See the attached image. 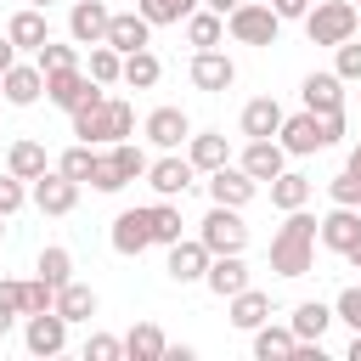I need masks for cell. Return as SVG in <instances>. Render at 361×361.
<instances>
[{
  "label": "cell",
  "instance_id": "ffe728a7",
  "mask_svg": "<svg viewBox=\"0 0 361 361\" xmlns=\"http://www.w3.org/2000/svg\"><path fill=\"white\" fill-rule=\"evenodd\" d=\"M203 288H209V293H220V299L243 293V288H248V265H243V254H214V259H209V271H203Z\"/></svg>",
  "mask_w": 361,
  "mask_h": 361
},
{
  "label": "cell",
  "instance_id": "cb8c5ba5",
  "mask_svg": "<svg viewBox=\"0 0 361 361\" xmlns=\"http://www.w3.org/2000/svg\"><path fill=\"white\" fill-rule=\"evenodd\" d=\"M276 130H282L276 96H254V102L243 107V135H248V141H265V135H276Z\"/></svg>",
  "mask_w": 361,
  "mask_h": 361
},
{
  "label": "cell",
  "instance_id": "6f0895ef",
  "mask_svg": "<svg viewBox=\"0 0 361 361\" xmlns=\"http://www.w3.org/2000/svg\"><path fill=\"white\" fill-rule=\"evenodd\" d=\"M344 169H355V175H361V141L350 147V164H344Z\"/></svg>",
  "mask_w": 361,
  "mask_h": 361
},
{
  "label": "cell",
  "instance_id": "52a82bcc",
  "mask_svg": "<svg viewBox=\"0 0 361 361\" xmlns=\"http://www.w3.org/2000/svg\"><path fill=\"white\" fill-rule=\"evenodd\" d=\"M102 85L90 79V73H79V68H56V73H45V102L51 107H62V113H73L79 102H90Z\"/></svg>",
  "mask_w": 361,
  "mask_h": 361
},
{
  "label": "cell",
  "instance_id": "7dc6e473",
  "mask_svg": "<svg viewBox=\"0 0 361 361\" xmlns=\"http://www.w3.org/2000/svg\"><path fill=\"white\" fill-rule=\"evenodd\" d=\"M333 51H338L333 73H338V79H361V45H355V34H350L344 45H333Z\"/></svg>",
  "mask_w": 361,
  "mask_h": 361
},
{
  "label": "cell",
  "instance_id": "30bf717a",
  "mask_svg": "<svg viewBox=\"0 0 361 361\" xmlns=\"http://www.w3.org/2000/svg\"><path fill=\"white\" fill-rule=\"evenodd\" d=\"M192 85H197V90H209V96H220V90H231V85H237V62H231L226 51H214V45H209V51H197V56H192Z\"/></svg>",
  "mask_w": 361,
  "mask_h": 361
},
{
  "label": "cell",
  "instance_id": "9a60e30c",
  "mask_svg": "<svg viewBox=\"0 0 361 361\" xmlns=\"http://www.w3.org/2000/svg\"><path fill=\"white\" fill-rule=\"evenodd\" d=\"M107 0H73V11H68V34H73V45H102L107 39Z\"/></svg>",
  "mask_w": 361,
  "mask_h": 361
},
{
  "label": "cell",
  "instance_id": "7a4b0ae2",
  "mask_svg": "<svg viewBox=\"0 0 361 361\" xmlns=\"http://www.w3.org/2000/svg\"><path fill=\"white\" fill-rule=\"evenodd\" d=\"M130 130H135V107L124 102V96H90V102H79L73 107V135L79 141H130Z\"/></svg>",
  "mask_w": 361,
  "mask_h": 361
},
{
  "label": "cell",
  "instance_id": "ee69618b",
  "mask_svg": "<svg viewBox=\"0 0 361 361\" xmlns=\"http://www.w3.org/2000/svg\"><path fill=\"white\" fill-rule=\"evenodd\" d=\"M327 197L344 203V209H355V203H361V175H355V169H338V175L327 180Z\"/></svg>",
  "mask_w": 361,
  "mask_h": 361
},
{
  "label": "cell",
  "instance_id": "d590c367",
  "mask_svg": "<svg viewBox=\"0 0 361 361\" xmlns=\"http://www.w3.org/2000/svg\"><path fill=\"white\" fill-rule=\"evenodd\" d=\"M118 73H124V56L113 45H90V79L107 90V85H118Z\"/></svg>",
  "mask_w": 361,
  "mask_h": 361
},
{
  "label": "cell",
  "instance_id": "f546056e",
  "mask_svg": "<svg viewBox=\"0 0 361 361\" xmlns=\"http://www.w3.org/2000/svg\"><path fill=\"white\" fill-rule=\"evenodd\" d=\"M293 350H299L293 327H271V322L254 327V355H259V361H293Z\"/></svg>",
  "mask_w": 361,
  "mask_h": 361
},
{
  "label": "cell",
  "instance_id": "6da1fadb",
  "mask_svg": "<svg viewBox=\"0 0 361 361\" xmlns=\"http://www.w3.org/2000/svg\"><path fill=\"white\" fill-rule=\"evenodd\" d=\"M316 265V220L305 209H288V220L271 237V271L276 276H310Z\"/></svg>",
  "mask_w": 361,
  "mask_h": 361
},
{
  "label": "cell",
  "instance_id": "d4e9b609",
  "mask_svg": "<svg viewBox=\"0 0 361 361\" xmlns=\"http://www.w3.org/2000/svg\"><path fill=\"white\" fill-rule=\"evenodd\" d=\"M186 158H192V169H220V164H231V147H226V135L220 130H203V135H186Z\"/></svg>",
  "mask_w": 361,
  "mask_h": 361
},
{
  "label": "cell",
  "instance_id": "603a6c76",
  "mask_svg": "<svg viewBox=\"0 0 361 361\" xmlns=\"http://www.w3.org/2000/svg\"><path fill=\"white\" fill-rule=\"evenodd\" d=\"M299 96H305L310 113H338V107H344V79H338V73H310V79L299 85Z\"/></svg>",
  "mask_w": 361,
  "mask_h": 361
},
{
  "label": "cell",
  "instance_id": "b9f144b4",
  "mask_svg": "<svg viewBox=\"0 0 361 361\" xmlns=\"http://www.w3.org/2000/svg\"><path fill=\"white\" fill-rule=\"evenodd\" d=\"M90 186H96V192H124V186H130V180L118 175L113 152H96V164H90Z\"/></svg>",
  "mask_w": 361,
  "mask_h": 361
},
{
  "label": "cell",
  "instance_id": "7c38bea8",
  "mask_svg": "<svg viewBox=\"0 0 361 361\" xmlns=\"http://www.w3.org/2000/svg\"><path fill=\"white\" fill-rule=\"evenodd\" d=\"M73 203H79V180H68L62 169H45L34 180V209L39 214H73Z\"/></svg>",
  "mask_w": 361,
  "mask_h": 361
},
{
  "label": "cell",
  "instance_id": "9f6ffc18",
  "mask_svg": "<svg viewBox=\"0 0 361 361\" xmlns=\"http://www.w3.org/2000/svg\"><path fill=\"white\" fill-rule=\"evenodd\" d=\"M344 259H350V265H355V271H361V237H355V243H350V248H344Z\"/></svg>",
  "mask_w": 361,
  "mask_h": 361
},
{
  "label": "cell",
  "instance_id": "44dd1931",
  "mask_svg": "<svg viewBox=\"0 0 361 361\" xmlns=\"http://www.w3.org/2000/svg\"><path fill=\"white\" fill-rule=\"evenodd\" d=\"M6 39H11L17 51H39V45L51 39V23H45V11H39V6H23V11L6 23Z\"/></svg>",
  "mask_w": 361,
  "mask_h": 361
},
{
  "label": "cell",
  "instance_id": "c3c4849f",
  "mask_svg": "<svg viewBox=\"0 0 361 361\" xmlns=\"http://www.w3.org/2000/svg\"><path fill=\"white\" fill-rule=\"evenodd\" d=\"M23 197H28V192H23V180L6 169V175H0V214H17V209H23Z\"/></svg>",
  "mask_w": 361,
  "mask_h": 361
},
{
  "label": "cell",
  "instance_id": "ac0fdd59",
  "mask_svg": "<svg viewBox=\"0 0 361 361\" xmlns=\"http://www.w3.org/2000/svg\"><path fill=\"white\" fill-rule=\"evenodd\" d=\"M209 259H214V254H209L197 237H192V243H186V237H175V243H169V265H164V271H169V282H203Z\"/></svg>",
  "mask_w": 361,
  "mask_h": 361
},
{
  "label": "cell",
  "instance_id": "5b68a950",
  "mask_svg": "<svg viewBox=\"0 0 361 361\" xmlns=\"http://www.w3.org/2000/svg\"><path fill=\"white\" fill-rule=\"evenodd\" d=\"M226 34H231L237 45H276V34H282V17H276L265 0H243V6L226 17Z\"/></svg>",
  "mask_w": 361,
  "mask_h": 361
},
{
  "label": "cell",
  "instance_id": "8fae6325",
  "mask_svg": "<svg viewBox=\"0 0 361 361\" xmlns=\"http://www.w3.org/2000/svg\"><path fill=\"white\" fill-rule=\"evenodd\" d=\"M0 96H6L11 107H34V102L45 96V73H39V62H11V68L0 73Z\"/></svg>",
  "mask_w": 361,
  "mask_h": 361
},
{
  "label": "cell",
  "instance_id": "816d5d0a",
  "mask_svg": "<svg viewBox=\"0 0 361 361\" xmlns=\"http://www.w3.org/2000/svg\"><path fill=\"white\" fill-rule=\"evenodd\" d=\"M322 135H327V147L344 135V107H338V113H322Z\"/></svg>",
  "mask_w": 361,
  "mask_h": 361
},
{
  "label": "cell",
  "instance_id": "db71d44e",
  "mask_svg": "<svg viewBox=\"0 0 361 361\" xmlns=\"http://www.w3.org/2000/svg\"><path fill=\"white\" fill-rule=\"evenodd\" d=\"M11 62H17V45H11V39H0V73H6Z\"/></svg>",
  "mask_w": 361,
  "mask_h": 361
},
{
  "label": "cell",
  "instance_id": "8d00e7d4",
  "mask_svg": "<svg viewBox=\"0 0 361 361\" xmlns=\"http://www.w3.org/2000/svg\"><path fill=\"white\" fill-rule=\"evenodd\" d=\"M147 214H152V243H164V248H169V243L180 237V209H175V197H164V203H152Z\"/></svg>",
  "mask_w": 361,
  "mask_h": 361
},
{
  "label": "cell",
  "instance_id": "bcb514c9",
  "mask_svg": "<svg viewBox=\"0 0 361 361\" xmlns=\"http://www.w3.org/2000/svg\"><path fill=\"white\" fill-rule=\"evenodd\" d=\"M333 322H344V327L361 333V288H344V293L333 299Z\"/></svg>",
  "mask_w": 361,
  "mask_h": 361
},
{
  "label": "cell",
  "instance_id": "d6986e66",
  "mask_svg": "<svg viewBox=\"0 0 361 361\" xmlns=\"http://www.w3.org/2000/svg\"><path fill=\"white\" fill-rule=\"evenodd\" d=\"M186 135H192V118H186L180 107H152V113H147V141H152V147L175 152Z\"/></svg>",
  "mask_w": 361,
  "mask_h": 361
},
{
  "label": "cell",
  "instance_id": "e0dca14e",
  "mask_svg": "<svg viewBox=\"0 0 361 361\" xmlns=\"http://www.w3.org/2000/svg\"><path fill=\"white\" fill-rule=\"evenodd\" d=\"M192 158H158V164H147V186L158 192V197H186V186H192Z\"/></svg>",
  "mask_w": 361,
  "mask_h": 361
},
{
  "label": "cell",
  "instance_id": "836d02e7",
  "mask_svg": "<svg viewBox=\"0 0 361 361\" xmlns=\"http://www.w3.org/2000/svg\"><path fill=\"white\" fill-rule=\"evenodd\" d=\"M271 203H276L282 214H288V209H305V203H310V180L293 175V169H282V175L271 180Z\"/></svg>",
  "mask_w": 361,
  "mask_h": 361
},
{
  "label": "cell",
  "instance_id": "e575fe53",
  "mask_svg": "<svg viewBox=\"0 0 361 361\" xmlns=\"http://www.w3.org/2000/svg\"><path fill=\"white\" fill-rule=\"evenodd\" d=\"M197 6H203V0H135V11H141L152 28H158V23H186Z\"/></svg>",
  "mask_w": 361,
  "mask_h": 361
},
{
  "label": "cell",
  "instance_id": "5bb4252c",
  "mask_svg": "<svg viewBox=\"0 0 361 361\" xmlns=\"http://www.w3.org/2000/svg\"><path fill=\"white\" fill-rule=\"evenodd\" d=\"M141 248H152V214H147V209H124V214L113 220V254L135 259Z\"/></svg>",
  "mask_w": 361,
  "mask_h": 361
},
{
  "label": "cell",
  "instance_id": "4316f807",
  "mask_svg": "<svg viewBox=\"0 0 361 361\" xmlns=\"http://www.w3.org/2000/svg\"><path fill=\"white\" fill-rule=\"evenodd\" d=\"M293 338H305V344H322V333L333 327V305H322V299H305V305H293Z\"/></svg>",
  "mask_w": 361,
  "mask_h": 361
},
{
  "label": "cell",
  "instance_id": "9c48e42d",
  "mask_svg": "<svg viewBox=\"0 0 361 361\" xmlns=\"http://www.w3.org/2000/svg\"><path fill=\"white\" fill-rule=\"evenodd\" d=\"M23 344H28V355H62L68 350V322L56 310H34L28 327H23Z\"/></svg>",
  "mask_w": 361,
  "mask_h": 361
},
{
  "label": "cell",
  "instance_id": "3957f363",
  "mask_svg": "<svg viewBox=\"0 0 361 361\" xmlns=\"http://www.w3.org/2000/svg\"><path fill=\"white\" fill-rule=\"evenodd\" d=\"M355 28H361L355 0H316V6L305 11V34H310V45H344Z\"/></svg>",
  "mask_w": 361,
  "mask_h": 361
},
{
  "label": "cell",
  "instance_id": "f5cc1de1",
  "mask_svg": "<svg viewBox=\"0 0 361 361\" xmlns=\"http://www.w3.org/2000/svg\"><path fill=\"white\" fill-rule=\"evenodd\" d=\"M164 361H192V344H164Z\"/></svg>",
  "mask_w": 361,
  "mask_h": 361
},
{
  "label": "cell",
  "instance_id": "f35d334b",
  "mask_svg": "<svg viewBox=\"0 0 361 361\" xmlns=\"http://www.w3.org/2000/svg\"><path fill=\"white\" fill-rule=\"evenodd\" d=\"M90 164H96V152H90V141H79V147H68V152L56 158V169H62L68 180H79V186L90 180Z\"/></svg>",
  "mask_w": 361,
  "mask_h": 361
},
{
  "label": "cell",
  "instance_id": "be15d7a7",
  "mask_svg": "<svg viewBox=\"0 0 361 361\" xmlns=\"http://www.w3.org/2000/svg\"><path fill=\"white\" fill-rule=\"evenodd\" d=\"M355 11H361V6H355Z\"/></svg>",
  "mask_w": 361,
  "mask_h": 361
},
{
  "label": "cell",
  "instance_id": "11a10c76",
  "mask_svg": "<svg viewBox=\"0 0 361 361\" xmlns=\"http://www.w3.org/2000/svg\"><path fill=\"white\" fill-rule=\"evenodd\" d=\"M203 6H209V11H220V17H231V11L243 6V0H203Z\"/></svg>",
  "mask_w": 361,
  "mask_h": 361
},
{
  "label": "cell",
  "instance_id": "74e56055",
  "mask_svg": "<svg viewBox=\"0 0 361 361\" xmlns=\"http://www.w3.org/2000/svg\"><path fill=\"white\" fill-rule=\"evenodd\" d=\"M39 276H45L51 288H62V282L73 276V254H68L62 243H51V248H39Z\"/></svg>",
  "mask_w": 361,
  "mask_h": 361
},
{
  "label": "cell",
  "instance_id": "1f68e13d",
  "mask_svg": "<svg viewBox=\"0 0 361 361\" xmlns=\"http://www.w3.org/2000/svg\"><path fill=\"white\" fill-rule=\"evenodd\" d=\"M186 39H192L197 51L220 45V39H226V17H220V11H209V6H197V11L186 17Z\"/></svg>",
  "mask_w": 361,
  "mask_h": 361
},
{
  "label": "cell",
  "instance_id": "60d3db41",
  "mask_svg": "<svg viewBox=\"0 0 361 361\" xmlns=\"http://www.w3.org/2000/svg\"><path fill=\"white\" fill-rule=\"evenodd\" d=\"M34 56H39V73H56V68H79V45H56V39H45Z\"/></svg>",
  "mask_w": 361,
  "mask_h": 361
},
{
  "label": "cell",
  "instance_id": "94428289",
  "mask_svg": "<svg viewBox=\"0 0 361 361\" xmlns=\"http://www.w3.org/2000/svg\"><path fill=\"white\" fill-rule=\"evenodd\" d=\"M0 237H6V214H0Z\"/></svg>",
  "mask_w": 361,
  "mask_h": 361
},
{
  "label": "cell",
  "instance_id": "ab89813d",
  "mask_svg": "<svg viewBox=\"0 0 361 361\" xmlns=\"http://www.w3.org/2000/svg\"><path fill=\"white\" fill-rule=\"evenodd\" d=\"M51 299H56V288H51L45 276H34V282H17V305H23V316H34V310H51Z\"/></svg>",
  "mask_w": 361,
  "mask_h": 361
},
{
  "label": "cell",
  "instance_id": "8992f818",
  "mask_svg": "<svg viewBox=\"0 0 361 361\" xmlns=\"http://www.w3.org/2000/svg\"><path fill=\"white\" fill-rule=\"evenodd\" d=\"M259 192V180L243 169V164H220L209 169V203H226V209H248Z\"/></svg>",
  "mask_w": 361,
  "mask_h": 361
},
{
  "label": "cell",
  "instance_id": "680465c9",
  "mask_svg": "<svg viewBox=\"0 0 361 361\" xmlns=\"http://www.w3.org/2000/svg\"><path fill=\"white\" fill-rule=\"evenodd\" d=\"M350 361H361V333H355V338H350Z\"/></svg>",
  "mask_w": 361,
  "mask_h": 361
},
{
  "label": "cell",
  "instance_id": "7402d4cb",
  "mask_svg": "<svg viewBox=\"0 0 361 361\" xmlns=\"http://www.w3.org/2000/svg\"><path fill=\"white\" fill-rule=\"evenodd\" d=\"M243 169H248L254 180H276V175L288 169L282 141H271V135H265V141H248V147H243Z\"/></svg>",
  "mask_w": 361,
  "mask_h": 361
},
{
  "label": "cell",
  "instance_id": "f6af8a7d",
  "mask_svg": "<svg viewBox=\"0 0 361 361\" xmlns=\"http://www.w3.org/2000/svg\"><path fill=\"white\" fill-rule=\"evenodd\" d=\"M124 355V338H113V333H90L85 338V361H118Z\"/></svg>",
  "mask_w": 361,
  "mask_h": 361
},
{
  "label": "cell",
  "instance_id": "ba28073f",
  "mask_svg": "<svg viewBox=\"0 0 361 361\" xmlns=\"http://www.w3.org/2000/svg\"><path fill=\"white\" fill-rule=\"evenodd\" d=\"M276 135H282V152H293V158H305V152H322V147H327V135H322V113H310V107H305V113H293V118L282 113V130H276Z\"/></svg>",
  "mask_w": 361,
  "mask_h": 361
},
{
  "label": "cell",
  "instance_id": "277c9868",
  "mask_svg": "<svg viewBox=\"0 0 361 361\" xmlns=\"http://www.w3.org/2000/svg\"><path fill=\"white\" fill-rule=\"evenodd\" d=\"M197 243L209 254H243L248 248V226H243V209H226V203H209V214L197 220Z\"/></svg>",
  "mask_w": 361,
  "mask_h": 361
},
{
  "label": "cell",
  "instance_id": "7bdbcfd3",
  "mask_svg": "<svg viewBox=\"0 0 361 361\" xmlns=\"http://www.w3.org/2000/svg\"><path fill=\"white\" fill-rule=\"evenodd\" d=\"M113 164H118L124 180H141V175H147V152L130 147V141H113Z\"/></svg>",
  "mask_w": 361,
  "mask_h": 361
},
{
  "label": "cell",
  "instance_id": "4fadbf2b",
  "mask_svg": "<svg viewBox=\"0 0 361 361\" xmlns=\"http://www.w3.org/2000/svg\"><path fill=\"white\" fill-rule=\"evenodd\" d=\"M102 45H113L118 56H130V51L152 45V23H147L141 11H113V17H107V39H102Z\"/></svg>",
  "mask_w": 361,
  "mask_h": 361
},
{
  "label": "cell",
  "instance_id": "6125c7cd",
  "mask_svg": "<svg viewBox=\"0 0 361 361\" xmlns=\"http://www.w3.org/2000/svg\"><path fill=\"white\" fill-rule=\"evenodd\" d=\"M355 209H361V203H355Z\"/></svg>",
  "mask_w": 361,
  "mask_h": 361
},
{
  "label": "cell",
  "instance_id": "484cf974",
  "mask_svg": "<svg viewBox=\"0 0 361 361\" xmlns=\"http://www.w3.org/2000/svg\"><path fill=\"white\" fill-rule=\"evenodd\" d=\"M51 310H56L62 322H90V316H96V293H90L85 282H73V276H68V282L56 288V299H51Z\"/></svg>",
  "mask_w": 361,
  "mask_h": 361
},
{
  "label": "cell",
  "instance_id": "f1b7e54d",
  "mask_svg": "<svg viewBox=\"0 0 361 361\" xmlns=\"http://www.w3.org/2000/svg\"><path fill=\"white\" fill-rule=\"evenodd\" d=\"M164 344H169V338H164L158 322H135V327L124 333V355H130V361H164Z\"/></svg>",
  "mask_w": 361,
  "mask_h": 361
},
{
  "label": "cell",
  "instance_id": "2e32d148",
  "mask_svg": "<svg viewBox=\"0 0 361 361\" xmlns=\"http://www.w3.org/2000/svg\"><path fill=\"white\" fill-rule=\"evenodd\" d=\"M316 237H322V248L344 254V248L361 237V209H344V203H333V209L316 220Z\"/></svg>",
  "mask_w": 361,
  "mask_h": 361
},
{
  "label": "cell",
  "instance_id": "83f0119b",
  "mask_svg": "<svg viewBox=\"0 0 361 361\" xmlns=\"http://www.w3.org/2000/svg\"><path fill=\"white\" fill-rule=\"evenodd\" d=\"M259 322H271V293H259V288H243V293H231V327L254 333Z\"/></svg>",
  "mask_w": 361,
  "mask_h": 361
},
{
  "label": "cell",
  "instance_id": "f907efd6",
  "mask_svg": "<svg viewBox=\"0 0 361 361\" xmlns=\"http://www.w3.org/2000/svg\"><path fill=\"white\" fill-rule=\"evenodd\" d=\"M265 6H271V11L282 17V23H288V17H305V11H310V0H265Z\"/></svg>",
  "mask_w": 361,
  "mask_h": 361
},
{
  "label": "cell",
  "instance_id": "d6a6232c",
  "mask_svg": "<svg viewBox=\"0 0 361 361\" xmlns=\"http://www.w3.org/2000/svg\"><path fill=\"white\" fill-rule=\"evenodd\" d=\"M158 73H164V62L141 45V51H130V56H124V73H118V79H124L130 90H152V85H158Z\"/></svg>",
  "mask_w": 361,
  "mask_h": 361
},
{
  "label": "cell",
  "instance_id": "91938a15",
  "mask_svg": "<svg viewBox=\"0 0 361 361\" xmlns=\"http://www.w3.org/2000/svg\"><path fill=\"white\" fill-rule=\"evenodd\" d=\"M28 6H39V11H45V6H51V0H28Z\"/></svg>",
  "mask_w": 361,
  "mask_h": 361
},
{
  "label": "cell",
  "instance_id": "4dcf8cb0",
  "mask_svg": "<svg viewBox=\"0 0 361 361\" xmlns=\"http://www.w3.org/2000/svg\"><path fill=\"white\" fill-rule=\"evenodd\" d=\"M6 169H11L17 180H39V175L51 169V158H45V147H39V141H11V152H6Z\"/></svg>",
  "mask_w": 361,
  "mask_h": 361
},
{
  "label": "cell",
  "instance_id": "681fc988",
  "mask_svg": "<svg viewBox=\"0 0 361 361\" xmlns=\"http://www.w3.org/2000/svg\"><path fill=\"white\" fill-rule=\"evenodd\" d=\"M17 316H23V305H17V282H0V338L11 333Z\"/></svg>",
  "mask_w": 361,
  "mask_h": 361
}]
</instances>
